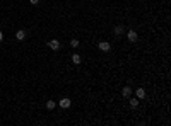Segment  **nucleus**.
Here are the masks:
<instances>
[{
    "mask_svg": "<svg viewBox=\"0 0 171 126\" xmlns=\"http://www.w3.org/2000/svg\"><path fill=\"white\" fill-rule=\"evenodd\" d=\"M72 62H74L75 65H79V63H81V56H79V55H74V56H72Z\"/></svg>",
    "mask_w": 171,
    "mask_h": 126,
    "instance_id": "9d476101",
    "label": "nucleus"
},
{
    "mask_svg": "<svg viewBox=\"0 0 171 126\" xmlns=\"http://www.w3.org/2000/svg\"><path fill=\"white\" fill-rule=\"evenodd\" d=\"M0 41H3V32L0 31Z\"/></svg>",
    "mask_w": 171,
    "mask_h": 126,
    "instance_id": "4468645a",
    "label": "nucleus"
},
{
    "mask_svg": "<svg viewBox=\"0 0 171 126\" xmlns=\"http://www.w3.org/2000/svg\"><path fill=\"white\" fill-rule=\"evenodd\" d=\"M127 38H128V41H130V43H135L139 36H137V32H135V31H128V32H127Z\"/></svg>",
    "mask_w": 171,
    "mask_h": 126,
    "instance_id": "f03ea898",
    "label": "nucleus"
},
{
    "mask_svg": "<svg viewBox=\"0 0 171 126\" xmlns=\"http://www.w3.org/2000/svg\"><path fill=\"white\" fill-rule=\"evenodd\" d=\"M123 32H125V27H123V26H116V27H115V34H116V36L123 34Z\"/></svg>",
    "mask_w": 171,
    "mask_h": 126,
    "instance_id": "6e6552de",
    "label": "nucleus"
},
{
    "mask_svg": "<svg viewBox=\"0 0 171 126\" xmlns=\"http://www.w3.org/2000/svg\"><path fill=\"white\" fill-rule=\"evenodd\" d=\"M58 104H60V107H63V109H67V107H70V99H67V97H65V99H62L60 100V102H58Z\"/></svg>",
    "mask_w": 171,
    "mask_h": 126,
    "instance_id": "20e7f679",
    "label": "nucleus"
},
{
    "mask_svg": "<svg viewBox=\"0 0 171 126\" xmlns=\"http://www.w3.org/2000/svg\"><path fill=\"white\" fill-rule=\"evenodd\" d=\"M98 48H99L101 49V51H110V49H111V46H110V43H106V41H101L99 43V44H98Z\"/></svg>",
    "mask_w": 171,
    "mask_h": 126,
    "instance_id": "f257e3e1",
    "label": "nucleus"
},
{
    "mask_svg": "<svg viewBox=\"0 0 171 126\" xmlns=\"http://www.w3.org/2000/svg\"><path fill=\"white\" fill-rule=\"evenodd\" d=\"M48 46H50V49H53V51H57V49L60 48V43H58L57 39H52V41H48Z\"/></svg>",
    "mask_w": 171,
    "mask_h": 126,
    "instance_id": "7ed1b4c3",
    "label": "nucleus"
},
{
    "mask_svg": "<svg viewBox=\"0 0 171 126\" xmlns=\"http://www.w3.org/2000/svg\"><path fill=\"white\" fill-rule=\"evenodd\" d=\"M39 3V0H31V5H38Z\"/></svg>",
    "mask_w": 171,
    "mask_h": 126,
    "instance_id": "ddd939ff",
    "label": "nucleus"
},
{
    "mask_svg": "<svg viewBox=\"0 0 171 126\" xmlns=\"http://www.w3.org/2000/svg\"><path fill=\"white\" fill-rule=\"evenodd\" d=\"M122 95L123 97H130V95H132V87H128V85H127V87H123L122 89Z\"/></svg>",
    "mask_w": 171,
    "mask_h": 126,
    "instance_id": "39448f33",
    "label": "nucleus"
},
{
    "mask_svg": "<svg viewBox=\"0 0 171 126\" xmlns=\"http://www.w3.org/2000/svg\"><path fill=\"white\" fill-rule=\"evenodd\" d=\"M130 106H132V107H137V106H139V100H137V99H130Z\"/></svg>",
    "mask_w": 171,
    "mask_h": 126,
    "instance_id": "f8f14e48",
    "label": "nucleus"
},
{
    "mask_svg": "<svg viewBox=\"0 0 171 126\" xmlns=\"http://www.w3.org/2000/svg\"><path fill=\"white\" fill-rule=\"evenodd\" d=\"M55 106H57V104L53 102V100H48V102H46V107H48L50 111H52V109H55Z\"/></svg>",
    "mask_w": 171,
    "mask_h": 126,
    "instance_id": "1a4fd4ad",
    "label": "nucleus"
},
{
    "mask_svg": "<svg viewBox=\"0 0 171 126\" xmlns=\"http://www.w3.org/2000/svg\"><path fill=\"white\" fill-rule=\"evenodd\" d=\"M26 36H27L26 31H17V32H16V38L19 39V41H24V39H26Z\"/></svg>",
    "mask_w": 171,
    "mask_h": 126,
    "instance_id": "423d86ee",
    "label": "nucleus"
},
{
    "mask_svg": "<svg viewBox=\"0 0 171 126\" xmlns=\"http://www.w3.org/2000/svg\"><path fill=\"white\" fill-rule=\"evenodd\" d=\"M135 94H137V97H139V99H144V97H145V90H144L142 87H139V89H137V92H135Z\"/></svg>",
    "mask_w": 171,
    "mask_h": 126,
    "instance_id": "0eeeda50",
    "label": "nucleus"
},
{
    "mask_svg": "<svg viewBox=\"0 0 171 126\" xmlns=\"http://www.w3.org/2000/svg\"><path fill=\"white\" fill-rule=\"evenodd\" d=\"M70 46H72V48H79V41H77V39H72V41H70Z\"/></svg>",
    "mask_w": 171,
    "mask_h": 126,
    "instance_id": "9b49d317",
    "label": "nucleus"
}]
</instances>
